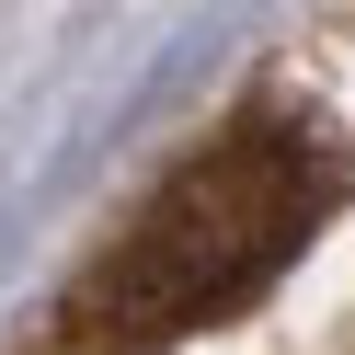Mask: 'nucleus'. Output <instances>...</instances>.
Segmentation results:
<instances>
[{
  "label": "nucleus",
  "instance_id": "nucleus-1",
  "mask_svg": "<svg viewBox=\"0 0 355 355\" xmlns=\"http://www.w3.org/2000/svg\"><path fill=\"white\" fill-rule=\"evenodd\" d=\"M344 207V149L298 115V103H241L207 149L149 184V207L103 241V263L69 298V344L92 355H161L195 332L241 321L275 298L286 263L332 230Z\"/></svg>",
  "mask_w": 355,
  "mask_h": 355
}]
</instances>
